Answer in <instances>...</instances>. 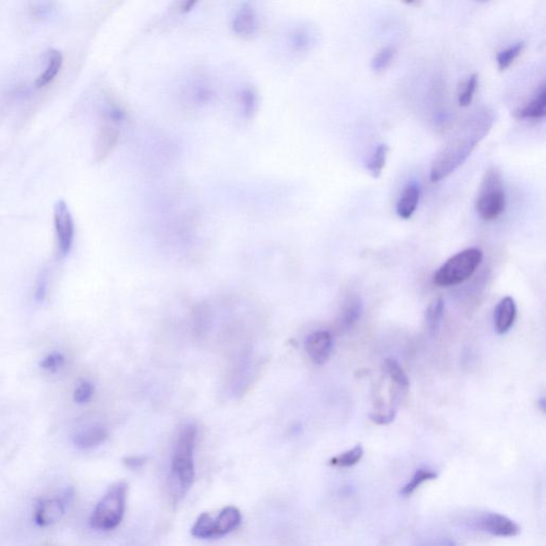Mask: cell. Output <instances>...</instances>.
I'll list each match as a JSON object with an SVG mask.
<instances>
[{
  "mask_svg": "<svg viewBox=\"0 0 546 546\" xmlns=\"http://www.w3.org/2000/svg\"><path fill=\"white\" fill-rule=\"evenodd\" d=\"M494 123L491 110H477L458 128L449 141L433 160L430 169V179L438 183L457 170L465 162L474 148L490 132Z\"/></svg>",
  "mask_w": 546,
  "mask_h": 546,
  "instance_id": "6da1fadb",
  "label": "cell"
},
{
  "mask_svg": "<svg viewBox=\"0 0 546 546\" xmlns=\"http://www.w3.org/2000/svg\"><path fill=\"white\" fill-rule=\"evenodd\" d=\"M197 430L195 425H189L181 432L175 444L171 466V478L174 486L185 493L192 486L195 477L193 451L197 443Z\"/></svg>",
  "mask_w": 546,
  "mask_h": 546,
  "instance_id": "7a4b0ae2",
  "label": "cell"
},
{
  "mask_svg": "<svg viewBox=\"0 0 546 546\" xmlns=\"http://www.w3.org/2000/svg\"><path fill=\"white\" fill-rule=\"evenodd\" d=\"M127 484L118 482L104 495L90 517V524L97 531H112L117 528L125 512Z\"/></svg>",
  "mask_w": 546,
  "mask_h": 546,
  "instance_id": "3957f363",
  "label": "cell"
},
{
  "mask_svg": "<svg viewBox=\"0 0 546 546\" xmlns=\"http://www.w3.org/2000/svg\"><path fill=\"white\" fill-rule=\"evenodd\" d=\"M476 211L484 221H494L506 209L502 175L496 168L486 171L477 195Z\"/></svg>",
  "mask_w": 546,
  "mask_h": 546,
  "instance_id": "277c9868",
  "label": "cell"
},
{
  "mask_svg": "<svg viewBox=\"0 0 546 546\" xmlns=\"http://www.w3.org/2000/svg\"><path fill=\"white\" fill-rule=\"evenodd\" d=\"M484 254L479 248H470L450 258L433 276V283L440 287L460 284L472 276L482 264Z\"/></svg>",
  "mask_w": 546,
  "mask_h": 546,
  "instance_id": "5b68a950",
  "label": "cell"
},
{
  "mask_svg": "<svg viewBox=\"0 0 546 546\" xmlns=\"http://www.w3.org/2000/svg\"><path fill=\"white\" fill-rule=\"evenodd\" d=\"M55 229L58 240L59 252L65 256L70 253L74 241L75 225L72 214L65 201L60 200L55 205Z\"/></svg>",
  "mask_w": 546,
  "mask_h": 546,
  "instance_id": "8992f818",
  "label": "cell"
},
{
  "mask_svg": "<svg viewBox=\"0 0 546 546\" xmlns=\"http://www.w3.org/2000/svg\"><path fill=\"white\" fill-rule=\"evenodd\" d=\"M478 527L480 531L498 538H513L521 533V527L514 521L496 512L482 515L478 522Z\"/></svg>",
  "mask_w": 546,
  "mask_h": 546,
  "instance_id": "52a82bcc",
  "label": "cell"
},
{
  "mask_svg": "<svg viewBox=\"0 0 546 546\" xmlns=\"http://www.w3.org/2000/svg\"><path fill=\"white\" fill-rule=\"evenodd\" d=\"M65 513V504L62 499L44 498L36 503L34 519L41 527H50L62 519Z\"/></svg>",
  "mask_w": 546,
  "mask_h": 546,
  "instance_id": "ba28073f",
  "label": "cell"
},
{
  "mask_svg": "<svg viewBox=\"0 0 546 546\" xmlns=\"http://www.w3.org/2000/svg\"><path fill=\"white\" fill-rule=\"evenodd\" d=\"M332 336L328 331H316L305 340V350L311 360L317 365H323L329 360L332 351Z\"/></svg>",
  "mask_w": 546,
  "mask_h": 546,
  "instance_id": "9c48e42d",
  "label": "cell"
},
{
  "mask_svg": "<svg viewBox=\"0 0 546 546\" xmlns=\"http://www.w3.org/2000/svg\"><path fill=\"white\" fill-rule=\"evenodd\" d=\"M517 317V305L512 297H505L497 304L494 311V326L497 333L506 334L514 323Z\"/></svg>",
  "mask_w": 546,
  "mask_h": 546,
  "instance_id": "30bf717a",
  "label": "cell"
},
{
  "mask_svg": "<svg viewBox=\"0 0 546 546\" xmlns=\"http://www.w3.org/2000/svg\"><path fill=\"white\" fill-rule=\"evenodd\" d=\"M363 313V303L358 295H349L344 302L337 317V327L340 331L351 329Z\"/></svg>",
  "mask_w": 546,
  "mask_h": 546,
  "instance_id": "8fae6325",
  "label": "cell"
},
{
  "mask_svg": "<svg viewBox=\"0 0 546 546\" xmlns=\"http://www.w3.org/2000/svg\"><path fill=\"white\" fill-rule=\"evenodd\" d=\"M546 113V90L545 85H541L535 97L523 108H519L514 112L517 119L538 120L545 117Z\"/></svg>",
  "mask_w": 546,
  "mask_h": 546,
  "instance_id": "7c38bea8",
  "label": "cell"
},
{
  "mask_svg": "<svg viewBox=\"0 0 546 546\" xmlns=\"http://www.w3.org/2000/svg\"><path fill=\"white\" fill-rule=\"evenodd\" d=\"M419 195H421V189L419 185L415 183H410L405 187L400 199L397 203V215L401 219L407 220L412 217L413 214L416 211L419 205Z\"/></svg>",
  "mask_w": 546,
  "mask_h": 546,
  "instance_id": "4fadbf2b",
  "label": "cell"
},
{
  "mask_svg": "<svg viewBox=\"0 0 546 546\" xmlns=\"http://www.w3.org/2000/svg\"><path fill=\"white\" fill-rule=\"evenodd\" d=\"M234 31L242 36H250L258 28V18L251 6L244 5L236 14L233 22Z\"/></svg>",
  "mask_w": 546,
  "mask_h": 546,
  "instance_id": "5bb4252c",
  "label": "cell"
},
{
  "mask_svg": "<svg viewBox=\"0 0 546 546\" xmlns=\"http://www.w3.org/2000/svg\"><path fill=\"white\" fill-rule=\"evenodd\" d=\"M241 514L236 507L224 508L215 519L216 537H223L239 526Z\"/></svg>",
  "mask_w": 546,
  "mask_h": 546,
  "instance_id": "9a60e30c",
  "label": "cell"
},
{
  "mask_svg": "<svg viewBox=\"0 0 546 546\" xmlns=\"http://www.w3.org/2000/svg\"><path fill=\"white\" fill-rule=\"evenodd\" d=\"M107 438V430L99 426H95L77 433L73 442L79 449H91L103 444Z\"/></svg>",
  "mask_w": 546,
  "mask_h": 546,
  "instance_id": "2e32d148",
  "label": "cell"
},
{
  "mask_svg": "<svg viewBox=\"0 0 546 546\" xmlns=\"http://www.w3.org/2000/svg\"><path fill=\"white\" fill-rule=\"evenodd\" d=\"M118 136L119 134H118V130L115 126L107 124L102 127L99 138H97V152H95L97 153V160L101 162L109 155L112 148H115V144H117Z\"/></svg>",
  "mask_w": 546,
  "mask_h": 546,
  "instance_id": "e0dca14e",
  "label": "cell"
},
{
  "mask_svg": "<svg viewBox=\"0 0 546 546\" xmlns=\"http://www.w3.org/2000/svg\"><path fill=\"white\" fill-rule=\"evenodd\" d=\"M48 66L36 79V88H43L52 83L62 67L63 56L58 50H54V48L48 50Z\"/></svg>",
  "mask_w": 546,
  "mask_h": 546,
  "instance_id": "ac0fdd59",
  "label": "cell"
},
{
  "mask_svg": "<svg viewBox=\"0 0 546 546\" xmlns=\"http://www.w3.org/2000/svg\"><path fill=\"white\" fill-rule=\"evenodd\" d=\"M444 309L445 303L443 299H435L433 302L430 303L425 312V327L428 333L431 336H435L440 331L441 327L442 318L444 315Z\"/></svg>",
  "mask_w": 546,
  "mask_h": 546,
  "instance_id": "d6986e66",
  "label": "cell"
},
{
  "mask_svg": "<svg viewBox=\"0 0 546 546\" xmlns=\"http://www.w3.org/2000/svg\"><path fill=\"white\" fill-rule=\"evenodd\" d=\"M383 370L388 378L394 383L395 386L401 392L407 393L409 390L410 380L398 363L393 358H388L383 364Z\"/></svg>",
  "mask_w": 546,
  "mask_h": 546,
  "instance_id": "ffe728a7",
  "label": "cell"
},
{
  "mask_svg": "<svg viewBox=\"0 0 546 546\" xmlns=\"http://www.w3.org/2000/svg\"><path fill=\"white\" fill-rule=\"evenodd\" d=\"M438 478V474L427 468H419L413 475L412 479L410 480L407 484H405L400 491V495L403 497H409L425 482L430 480H435Z\"/></svg>",
  "mask_w": 546,
  "mask_h": 546,
  "instance_id": "44dd1931",
  "label": "cell"
},
{
  "mask_svg": "<svg viewBox=\"0 0 546 546\" xmlns=\"http://www.w3.org/2000/svg\"><path fill=\"white\" fill-rule=\"evenodd\" d=\"M388 152L390 148L386 144H380L368 160L366 168L374 178H379L382 174L383 169L388 160Z\"/></svg>",
  "mask_w": 546,
  "mask_h": 546,
  "instance_id": "7402d4cb",
  "label": "cell"
},
{
  "mask_svg": "<svg viewBox=\"0 0 546 546\" xmlns=\"http://www.w3.org/2000/svg\"><path fill=\"white\" fill-rule=\"evenodd\" d=\"M363 456H364L363 446L356 445L352 449L330 459L329 464L334 468H351L362 460Z\"/></svg>",
  "mask_w": 546,
  "mask_h": 546,
  "instance_id": "603a6c76",
  "label": "cell"
},
{
  "mask_svg": "<svg viewBox=\"0 0 546 546\" xmlns=\"http://www.w3.org/2000/svg\"><path fill=\"white\" fill-rule=\"evenodd\" d=\"M191 533L200 539L216 538L215 519L209 513H202L193 525Z\"/></svg>",
  "mask_w": 546,
  "mask_h": 546,
  "instance_id": "cb8c5ba5",
  "label": "cell"
},
{
  "mask_svg": "<svg viewBox=\"0 0 546 546\" xmlns=\"http://www.w3.org/2000/svg\"><path fill=\"white\" fill-rule=\"evenodd\" d=\"M526 44L525 42H517L510 48L498 52L496 56L497 66L499 71H505L521 56L522 52H524Z\"/></svg>",
  "mask_w": 546,
  "mask_h": 546,
  "instance_id": "d4e9b609",
  "label": "cell"
},
{
  "mask_svg": "<svg viewBox=\"0 0 546 546\" xmlns=\"http://www.w3.org/2000/svg\"><path fill=\"white\" fill-rule=\"evenodd\" d=\"M477 85H478V75L472 74L460 87L458 102L461 107H468L470 105L472 99H474L475 92H476Z\"/></svg>",
  "mask_w": 546,
  "mask_h": 546,
  "instance_id": "484cf974",
  "label": "cell"
},
{
  "mask_svg": "<svg viewBox=\"0 0 546 546\" xmlns=\"http://www.w3.org/2000/svg\"><path fill=\"white\" fill-rule=\"evenodd\" d=\"M395 54H396V50L393 46H388V48L379 50L372 60V71L379 73L388 69L394 60Z\"/></svg>",
  "mask_w": 546,
  "mask_h": 546,
  "instance_id": "4316f807",
  "label": "cell"
},
{
  "mask_svg": "<svg viewBox=\"0 0 546 546\" xmlns=\"http://www.w3.org/2000/svg\"><path fill=\"white\" fill-rule=\"evenodd\" d=\"M64 364V354H61V352H52L41 360L40 366L42 370H46V372H57L63 368Z\"/></svg>",
  "mask_w": 546,
  "mask_h": 546,
  "instance_id": "83f0119b",
  "label": "cell"
},
{
  "mask_svg": "<svg viewBox=\"0 0 546 546\" xmlns=\"http://www.w3.org/2000/svg\"><path fill=\"white\" fill-rule=\"evenodd\" d=\"M94 386L92 383L89 381H83L77 385V388H75L74 401L78 405H85L92 399L93 395H94Z\"/></svg>",
  "mask_w": 546,
  "mask_h": 546,
  "instance_id": "f1b7e54d",
  "label": "cell"
},
{
  "mask_svg": "<svg viewBox=\"0 0 546 546\" xmlns=\"http://www.w3.org/2000/svg\"><path fill=\"white\" fill-rule=\"evenodd\" d=\"M416 546H458L454 540L449 538H428L421 540Z\"/></svg>",
  "mask_w": 546,
  "mask_h": 546,
  "instance_id": "f546056e",
  "label": "cell"
},
{
  "mask_svg": "<svg viewBox=\"0 0 546 546\" xmlns=\"http://www.w3.org/2000/svg\"><path fill=\"white\" fill-rule=\"evenodd\" d=\"M256 99L255 95L252 91H246L242 94V107H244V112L246 115H251L252 112L255 109Z\"/></svg>",
  "mask_w": 546,
  "mask_h": 546,
  "instance_id": "4dcf8cb0",
  "label": "cell"
},
{
  "mask_svg": "<svg viewBox=\"0 0 546 546\" xmlns=\"http://www.w3.org/2000/svg\"><path fill=\"white\" fill-rule=\"evenodd\" d=\"M146 461H148V458L138 457V456L127 457L123 460L125 466H127L128 468H132V470H136V468H142V466L146 463Z\"/></svg>",
  "mask_w": 546,
  "mask_h": 546,
  "instance_id": "1f68e13d",
  "label": "cell"
},
{
  "mask_svg": "<svg viewBox=\"0 0 546 546\" xmlns=\"http://www.w3.org/2000/svg\"><path fill=\"white\" fill-rule=\"evenodd\" d=\"M46 289H48V279H46V276L43 274V276H40V279H38V284H36V300H44L45 295H46Z\"/></svg>",
  "mask_w": 546,
  "mask_h": 546,
  "instance_id": "d6a6232c",
  "label": "cell"
},
{
  "mask_svg": "<svg viewBox=\"0 0 546 546\" xmlns=\"http://www.w3.org/2000/svg\"><path fill=\"white\" fill-rule=\"evenodd\" d=\"M538 405H539V407L541 409L542 412H545V399L542 398L541 400L538 402Z\"/></svg>",
  "mask_w": 546,
  "mask_h": 546,
  "instance_id": "836d02e7",
  "label": "cell"
}]
</instances>
